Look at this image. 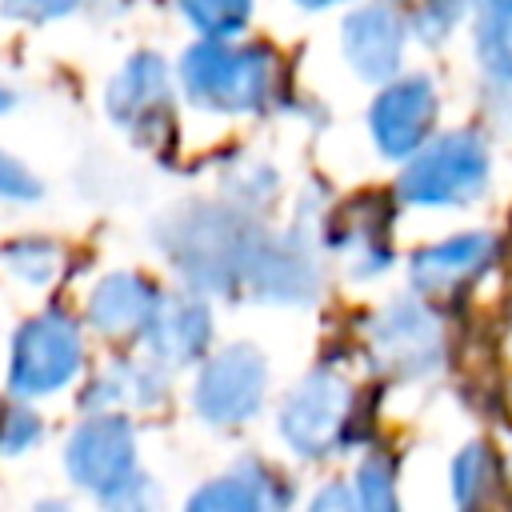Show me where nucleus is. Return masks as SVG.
Masks as SVG:
<instances>
[{"label": "nucleus", "instance_id": "2", "mask_svg": "<svg viewBox=\"0 0 512 512\" xmlns=\"http://www.w3.org/2000/svg\"><path fill=\"white\" fill-rule=\"evenodd\" d=\"M256 244L260 236L252 228H240L232 216L216 208H192L180 224H172L168 236L172 264H180L188 284L208 292H224L236 280H244Z\"/></svg>", "mask_w": 512, "mask_h": 512}, {"label": "nucleus", "instance_id": "20", "mask_svg": "<svg viewBox=\"0 0 512 512\" xmlns=\"http://www.w3.org/2000/svg\"><path fill=\"white\" fill-rule=\"evenodd\" d=\"M492 484V460L484 444H468L456 460H452V492L460 504H476Z\"/></svg>", "mask_w": 512, "mask_h": 512}, {"label": "nucleus", "instance_id": "1", "mask_svg": "<svg viewBox=\"0 0 512 512\" xmlns=\"http://www.w3.org/2000/svg\"><path fill=\"white\" fill-rule=\"evenodd\" d=\"M272 64L276 60L264 48H244V44H224L204 36L196 48L184 52L180 80L200 108L252 112L272 92V76H276Z\"/></svg>", "mask_w": 512, "mask_h": 512}, {"label": "nucleus", "instance_id": "4", "mask_svg": "<svg viewBox=\"0 0 512 512\" xmlns=\"http://www.w3.org/2000/svg\"><path fill=\"white\" fill-rule=\"evenodd\" d=\"M80 360H84V340L76 320H68L64 312H44L28 320L12 340L8 384L20 396H48L80 372Z\"/></svg>", "mask_w": 512, "mask_h": 512}, {"label": "nucleus", "instance_id": "25", "mask_svg": "<svg viewBox=\"0 0 512 512\" xmlns=\"http://www.w3.org/2000/svg\"><path fill=\"white\" fill-rule=\"evenodd\" d=\"M76 4L80 0H4V12L20 20H52V16L72 12Z\"/></svg>", "mask_w": 512, "mask_h": 512}, {"label": "nucleus", "instance_id": "28", "mask_svg": "<svg viewBox=\"0 0 512 512\" xmlns=\"http://www.w3.org/2000/svg\"><path fill=\"white\" fill-rule=\"evenodd\" d=\"M8 104H12V96H8V88H0V112H4Z\"/></svg>", "mask_w": 512, "mask_h": 512}, {"label": "nucleus", "instance_id": "5", "mask_svg": "<svg viewBox=\"0 0 512 512\" xmlns=\"http://www.w3.org/2000/svg\"><path fill=\"white\" fill-rule=\"evenodd\" d=\"M264 388H268L264 356L248 344H232L204 364L192 404L208 424H244L260 412Z\"/></svg>", "mask_w": 512, "mask_h": 512}, {"label": "nucleus", "instance_id": "14", "mask_svg": "<svg viewBox=\"0 0 512 512\" xmlns=\"http://www.w3.org/2000/svg\"><path fill=\"white\" fill-rule=\"evenodd\" d=\"M160 304V292L136 276V272H116L108 280H100V288L88 300V320L104 332V336H136L148 328L152 312Z\"/></svg>", "mask_w": 512, "mask_h": 512}, {"label": "nucleus", "instance_id": "12", "mask_svg": "<svg viewBox=\"0 0 512 512\" xmlns=\"http://www.w3.org/2000/svg\"><path fill=\"white\" fill-rule=\"evenodd\" d=\"M144 336H148L156 360L188 364L204 352V344L212 336V320H208V308L196 296H160Z\"/></svg>", "mask_w": 512, "mask_h": 512}, {"label": "nucleus", "instance_id": "13", "mask_svg": "<svg viewBox=\"0 0 512 512\" xmlns=\"http://www.w3.org/2000/svg\"><path fill=\"white\" fill-rule=\"evenodd\" d=\"M108 112L128 128H152L168 112V72L156 56H132L108 88Z\"/></svg>", "mask_w": 512, "mask_h": 512}, {"label": "nucleus", "instance_id": "11", "mask_svg": "<svg viewBox=\"0 0 512 512\" xmlns=\"http://www.w3.org/2000/svg\"><path fill=\"white\" fill-rule=\"evenodd\" d=\"M404 52V24L392 8H356L344 20V56L364 80H392Z\"/></svg>", "mask_w": 512, "mask_h": 512}, {"label": "nucleus", "instance_id": "6", "mask_svg": "<svg viewBox=\"0 0 512 512\" xmlns=\"http://www.w3.org/2000/svg\"><path fill=\"white\" fill-rule=\"evenodd\" d=\"M352 416V388L336 372H312L280 404V436L296 456H320Z\"/></svg>", "mask_w": 512, "mask_h": 512}, {"label": "nucleus", "instance_id": "21", "mask_svg": "<svg viewBox=\"0 0 512 512\" xmlns=\"http://www.w3.org/2000/svg\"><path fill=\"white\" fill-rule=\"evenodd\" d=\"M356 504L364 508H392L396 496H392V460L384 456H372L360 464L356 472Z\"/></svg>", "mask_w": 512, "mask_h": 512}, {"label": "nucleus", "instance_id": "17", "mask_svg": "<svg viewBox=\"0 0 512 512\" xmlns=\"http://www.w3.org/2000/svg\"><path fill=\"white\" fill-rule=\"evenodd\" d=\"M164 392V380L140 364H116L108 376L96 380V388L88 392V404H152Z\"/></svg>", "mask_w": 512, "mask_h": 512}, {"label": "nucleus", "instance_id": "16", "mask_svg": "<svg viewBox=\"0 0 512 512\" xmlns=\"http://www.w3.org/2000/svg\"><path fill=\"white\" fill-rule=\"evenodd\" d=\"M476 56L492 80H512V0H476Z\"/></svg>", "mask_w": 512, "mask_h": 512}, {"label": "nucleus", "instance_id": "10", "mask_svg": "<svg viewBox=\"0 0 512 512\" xmlns=\"http://www.w3.org/2000/svg\"><path fill=\"white\" fill-rule=\"evenodd\" d=\"M492 256H496L492 232H464V236L440 240L412 256V284L428 296L460 292L468 280H476L492 264Z\"/></svg>", "mask_w": 512, "mask_h": 512}, {"label": "nucleus", "instance_id": "27", "mask_svg": "<svg viewBox=\"0 0 512 512\" xmlns=\"http://www.w3.org/2000/svg\"><path fill=\"white\" fill-rule=\"evenodd\" d=\"M296 4H304V8H328V4H340V0H296Z\"/></svg>", "mask_w": 512, "mask_h": 512}, {"label": "nucleus", "instance_id": "8", "mask_svg": "<svg viewBox=\"0 0 512 512\" xmlns=\"http://www.w3.org/2000/svg\"><path fill=\"white\" fill-rule=\"evenodd\" d=\"M440 352H444L440 320L416 300L388 304L372 324V356L388 376L400 380L424 376L440 364Z\"/></svg>", "mask_w": 512, "mask_h": 512}, {"label": "nucleus", "instance_id": "23", "mask_svg": "<svg viewBox=\"0 0 512 512\" xmlns=\"http://www.w3.org/2000/svg\"><path fill=\"white\" fill-rule=\"evenodd\" d=\"M40 436V420L28 408H8L0 416V448L4 452H24Z\"/></svg>", "mask_w": 512, "mask_h": 512}, {"label": "nucleus", "instance_id": "9", "mask_svg": "<svg viewBox=\"0 0 512 512\" xmlns=\"http://www.w3.org/2000/svg\"><path fill=\"white\" fill-rule=\"evenodd\" d=\"M436 120V88L428 76L392 80L372 104V140L388 160H408L432 132Z\"/></svg>", "mask_w": 512, "mask_h": 512}, {"label": "nucleus", "instance_id": "19", "mask_svg": "<svg viewBox=\"0 0 512 512\" xmlns=\"http://www.w3.org/2000/svg\"><path fill=\"white\" fill-rule=\"evenodd\" d=\"M4 264L28 280V284H44L56 276V264H60V248L48 244V240H16L4 248Z\"/></svg>", "mask_w": 512, "mask_h": 512}, {"label": "nucleus", "instance_id": "18", "mask_svg": "<svg viewBox=\"0 0 512 512\" xmlns=\"http://www.w3.org/2000/svg\"><path fill=\"white\" fill-rule=\"evenodd\" d=\"M180 12L188 16V24L200 36L228 40V36H236L248 24L252 0H180Z\"/></svg>", "mask_w": 512, "mask_h": 512}, {"label": "nucleus", "instance_id": "7", "mask_svg": "<svg viewBox=\"0 0 512 512\" xmlns=\"http://www.w3.org/2000/svg\"><path fill=\"white\" fill-rule=\"evenodd\" d=\"M64 464H68V472L80 488L112 500L136 476L132 424L124 416H112V412H100V416L84 420L68 440Z\"/></svg>", "mask_w": 512, "mask_h": 512}, {"label": "nucleus", "instance_id": "22", "mask_svg": "<svg viewBox=\"0 0 512 512\" xmlns=\"http://www.w3.org/2000/svg\"><path fill=\"white\" fill-rule=\"evenodd\" d=\"M464 12V0H424L420 12L412 16V28L420 40H440Z\"/></svg>", "mask_w": 512, "mask_h": 512}, {"label": "nucleus", "instance_id": "24", "mask_svg": "<svg viewBox=\"0 0 512 512\" xmlns=\"http://www.w3.org/2000/svg\"><path fill=\"white\" fill-rule=\"evenodd\" d=\"M0 196H8V200H36L40 196L36 176L24 164H16L12 156H4V152H0Z\"/></svg>", "mask_w": 512, "mask_h": 512}, {"label": "nucleus", "instance_id": "15", "mask_svg": "<svg viewBox=\"0 0 512 512\" xmlns=\"http://www.w3.org/2000/svg\"><path fill=\"white\" fill-rule=\"evenodd\" d=\"M292 492L280 484L276 472H268L260 460H240L228 476L204 484L188 504L192 508H224V512H248V508H280Z\"/></svg>", "mask_w": 512, "mask_h": 512}, {"label": "nucleus", "instance_id": "29", "mask_svg": "<svg viewBox=\"0 0 512 512\" xmlns=\"http://www.w3.org/2000/svg\"><path fill=\"white\" fill-rule=\"evenodd\" d=\"M508 96H512V80H508Z\"/></svg>", "mask_w": 512, "mask_h": 512}, {"label": "nucleus", "instance_id": "3", "mask_svg": "<svg viewBox=\"0 0 512 512\" xmlns=\"http://www.w3.org/2000/svg\"><path fill=\"white\" fill-rule=\"evenodd\" d=\"M488 184V148L476 132H444L436 140H424L404 176L400 196L408 204H468Z\"/></svg>", "mask_w": 512, "mask_h": 512}, {"label": "nucleus", "instance_id": "26", "mask_svg": "<svg viewBox=\"0 0 512 512\" xmlns=\"http://www.w3.org/2000/svg\"><path fill=\"white\" fill-rule=\"evenodd\" d=\"M356 504V492L352 488H344V484H328L316 500H312V508L320 512V508H352Z\"/></svg>", "mask_w": 512, "mask_h": 512}]
</instances>
